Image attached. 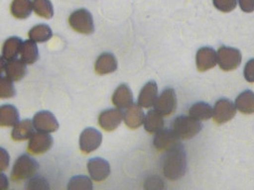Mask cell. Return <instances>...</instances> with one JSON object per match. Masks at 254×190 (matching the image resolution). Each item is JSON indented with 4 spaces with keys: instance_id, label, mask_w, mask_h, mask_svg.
I'll list each match as a JSON object with an SVG mask.
<instances>
[{
    "instance_id": "6da1fadb",
    "label": "cell",
    "mask_w": 254,
    "mask_h": 190,
    "mask_svg": "<svg viewBox=\"0 0 254 190\" xmlns=\"http://www.w3.org/2000/svg\"><path fill=\"white\" fill-rule=\"evenodd\" d=\"M187 171V157L183 145L179 142L168 150L163 159L164 176L171 181L182 178Z\"/></svg>"
},
{
    "instance_id": "7a4b0ae2",
    "label": "cell",
    "mask_w": 254,
    "mask_h": 190,
    "mask_svg": "<svg viewBox=\"0 0 254 190\" xmlns=\"http://www.w3.org/2000/svg\"><path fill=\"white\" fill-rule=\"evenodd\" d=\"M202 124L191 116H178L172 124V130L175 135L182 140L191 139L202 131Z\"/></svg>"
},
{
    "instance_id": "3957f363",
    "label": "cell",
    "mask_w": 254,
    "mask_h": 190,
    "mask_svg": "<svg viewBox=\"0 0 254 190\" xmlns=\"http://www.w3.org/2000/svg\"><path fill=\"white\" fill-rule=\"evenodd\" d=\"M38 164L34 158L21 155L12 167L11 177L14 182H20L33 177L38 169Z\"/></svg>"
},
{
    "instance_id": "277c9868",
    "label": "cell",
    "mask_w": 254,
    "mask_h": 190,
    "mask_svg": "<svg viewBox=\"0 0 254 190\" xmlns=\"http://www.w3.org/2000/svg\"><path fill=\"white\" fill-rule=\"evenodd\" d=\"M69 24L75 32L83 35H92L94 32L93 16L85 9L72 12L69 15Z\"/></svg>"
},
{
    "instance_id": "5b68a950",
    "label": "cell",
    "mask_w": 254,
    "mask_h": 190,
    "mask_svg": "<svg viewBox=\"0 0 254 190\" xmlns=\"http://www.w3.org/2000/svg\"><path fill=\"white\" fill-rule=\"evenodd\" d=\"M242 61V54L239 49L234 48H220L217 51V62L221 70L225 71L236 70Z\"/></svg>"
},
{
    "instance_id": "8992f818",
    "label": "cell",
    "mask_w": 254,
    "mask_h": 190,
    "mask_svg": "<svg viewBox=\"0 0 254 190\" xmlns=\"http://www.w3.org/2000/svg\"><path fill=\"white\" fill-rule=\"evenodd\" d=\"M1 71H5L6 77L12 82H18L27 74V66L23 60H5L1 58Z\"/></svg>"
},
{
    "instance_id": "52a82bcc",
    "label": "cell",
    "mask_w": 254,
    "mask_h": 190,
    "mask_svg": "<svg viewBox=\"0 0 254 190\" xmlns=\"http://www.w3.org/2000/svg\"><path fill=\"white\" fill-rule=\"evenodd\" d=\"M153 107L163 116L173 114L177 107V99L174 89H166L157 98Z\"/></svg>"
},
{
    "instance_id": "ba28073f",
    "label": "cell",
    "mask_w": 254,
    "mask_h": 190,
    "mask_svg": "<svg viewBox=\"0 0 254 190\" xmlns=\"http://www.w3.org/2000/svg\"><path fill=\"white\" fill-rule=\"evenodd\" d=\"M102 142V134L93 128L86 129L81 133L79 144L81 151L85 154L96 150Z\"/></svg>"
},
{
    "instance_id": "9c48e42d",
    "label": "cell",
    "mask_w": 254,
    "mask_h": 190,
    "mask_svg": "<svg viewBox=\"0 0 254 190\" xmlns=\"http://www.w3.org/2000/svg\"><path fill=\"white\" fill-rule=\"evenodd\" d=\"M236 108L233 103L228 99H220L213 107V120L216 124L221 125L234 118Z\"/></svg>"
},
{
    "instance_id": "30bf717a",
    "label": "cell",
    "mask_w": 254,
    "mask_h": 190,
    "mask_svg": "<svg viewBox=\"0 0 254 190\" xmlns=\"http://www.w3.org/2000/svg\"><path fill=\"white\" fill-rule=\"evenodd\" d=\"M53 145V138L48 132L38 131L30 138L28 151L32 154H43Z\"/></svg>"
},
{
    "instance_id": "8fae6325",
    "label": "cell",
    "mask_w": 254,
    "mask_h": 190,
    "mask_svg": "<svg viewBox=\"0 0 254 190\" xmlns=\"http://www.w3.org/2000/svg\"><path fill=\"white\" fill-rule=\"evenodd\" d=\"M124 119V113L119 108L104 110L98 117L99 126L106 131H114L120 126Z\"/></svg>"
},
{
    "instance_id": "7c38bea8",
    "label": "cell",
    "mask_w": 254,
    "mask_h": 190,
    "mask_svg": "<svg viewBox=\"0 0 254 190\" xmlns=\"http://www.w3.org/2000/svg\"><path fill=\"white\" fill-rule=\"evenodd\" d=\"M33 122L35 130L41 132L51 133L58 131L59 128V124L56 116L50 111H40L36 113Z\"/></svg>"
},
{
    "instance_id": "4fadbf2b",
    "label": "cell",
    "mask_w": 254,
    "mask_h": 190,
    "mask_svg": "<svg viewBox=\"0 0 254 190\" xmlns=\"http://www.w3.org/2000/svg\"><path fill=\"white\" fill-rule=\"evenodd\" d=\"M88 171L95 182H102L111 174L110 164L102 158H93L88 162Z\"/></svg>"
},
{
    "instance_id": "5bb4252c",
    "label": "cell",
    "mask_w": 254,
    "mask_h": 190,
    "mask_svg": "<svg viewBox=\"0 0 254 190\" xmlns=\"http://www.w3.org/2000/svg\"><path fill=\"white\" fill-rule=\"evenodd\" d=\"M217 53L211 48H201L196 53L197 70L201 72L208 71L216 66Z\"/></svg>"
},
{
    "instance_id": "9a60e30c",
    "label": "cell",
    "mask_w": 254,
    "mask_h": 190,
    "mask_svg": "<svg viewBox=\"0 0 254 190\" xmlns=\"http://www.w3.org/2000/svg\"><path fill=\"white\" fill-rule=\"evenodd\" d=\"M179 140L173 130H162L154 136L153 145L158 151L169 150L178 144Z\"/></svg>"
},
{
    "instance_id": "2e32d148",
    "label": "cell",
    "mask_w": 254,
    "mask_h": 190,
    "mask_svg": "<svg viewBox=\"0 0 254 190\" xmlns=\"http://www.w3.org/2000/svg\"><path fill=\"white\" fill-rule=\"evenodd\" d=\"M145 114L140 105L132 104L124 112V121L127 128L135 130L140 128L145 121Z\"/></svg>"
},
{
    "instance_id": "e0dca14e",
    "label": "cell",
    "mask_w": 254,
    "mask_h": 190,
    "mask_svg": "<svg viewBox=\"0 0 254 190\" xmlns=\"http://www.w3.org/2000/svg\"><path fill=\"white\" fill-rule=\"evenodd\" d=\"M158 95V87L154 81H150L146 84L140 92L138 104L142 107L149 108L154 106Z\"/></svg>"
},
{
    "instance_id": "ac0fdd59",
    "label": "cell",
    "mask_w": 254,
    "mask_h": 190,
    "mask_svg": "<svg viewBox=\"0 0 254 190\" xmlns=\"http://www.w3.org/2000/svg\"><path fill=\"white\" fill-rule=\"evenodd\" d=\"M113 104L118 108H127L133 104V95L127 85L122 84L113 95Z\"/></svg>"
},
{
    "instance_id": "d6986e66",
    "label": "cell",
    "mask_w": 254,
    "mask_h": 190,
    "mask_svg": "<svg viewBox=\"0 0 254 190\" xmlns=\"http://www.w3.org/2000/svg\"><path fill=\"white\" fill-rule=\"evenodd\" d=\"M94 68L100 75L112 73L117 70V60L113 53L104 52L96 60Z\"/></svg>"
},
{
    "instance_id": "ffe728a7",
    "label": "cell",
    "mask_w": 254,
    "mask_h": 190,
    "mask_svg": "<svg viewBox=\"0 0 254 190\" xmlns=\"http://www.w3.org/2000/svg\"><path fill=\"white\" fill-rule=\"evenodd\" d=\"M34 122L26 119L13 127L12 138L14 141H25L30 139L35 133Z\"/></svg>"
},
{
    "instance_id": "44dd1931",
    "label": "cell",
    "mask_w": 254,
    "mask_h": 190,
    "mask_svg": "<svg viewBox=\"0 0 254 190\" xmlns=\"http://www.w3.org/2000/svg\"><path fill=\"white\" fill-rule=\"evenodd\" d=\"M19 123V113L12 105H3L0 107V126L14 127Z\"/></svg>"
},
{
    "instance_id": "7402d4cb",
    "label": "cell",
    "mask_w": 254,
    "mask_h": 190,
    "mask_svg": "<svg viewBox=\"0 0 254 190\" xmlns=\"http://www.w3.org/2000/svg\"><path fill=\"white\" fill-rule=\"evenodd\" d=\"M22 40L19 37H10L7 39L2 48V57L5 60L16 59L21 51Z\"/></svg>"
},
{
    "instance_id": "603a6c76",
    "label": "cell",
    "mask_w": 254,
    "mask_h": 190,
    "mask_svg": "<svg viewBox=\"0 0 254 190\" xmlns=\"http://www.w3.org/2000/svg\"><path fill=\"white\" fill-rule=\"evenodd\" d=\"M165 127V121L163 115L158 111L150 110L144 121V128L149 133H157L158 131H162Z\"/></svg>"
},
{
    "instance_id": "cb8c5ba5",
    "label": "cell",
    "mask_w": 254,
    "mask_h": 190,
    "mask_svg": "<svg viewBox=\"0 0 254 190\" xmlns=\"http://www.w3.org/2000/svg\"><path fill=\"white\" fill-rule=\"evenodd\" d=\"M33 10L32 0H13L11 5V12L17 19L28 18Z\"/></svg>"
},
{
    "instance_id": "d4e9b609",
    "label": "cell",
    "mask_w": 254,
    "mask_h": 190,
    "mask_svg": "<svg viewBox=\"0 0 254 190\" xmlns=\"http://www.w3.org/2000/svg\"><path fill=\"white\" fill-rule=\"evenodd\" d=\"M235 105L237 109L244 114H254V94L252 91H246L236 98Z\"/></svg>"
},
{
    "instance_id": "484cf974",
    "label": "cell",
    "mask_w": 254,
    "mask_h": 190,
    "mask_svg": "<svg viewBox=\"0 0 254 190\" xmlns=\"http://www.w3.org/2000/svg\"><path fill=\"white\" fill-rule=\"evenodd\" d=\"M35 43L36 42L32 39L26 40L23 42L21 51H20V56H21V59L23 60L26 64H29V65L35 64L38 59L39 53Z\"/></svg>"
},
{
    "instance_id": "4316f807",
    "label": "cell",
    "mask_w": 254,
    "mask_h": 190,
    "mask_svg": "<svg viewBox=\"0 0 254 190\" xmlns=\"http://www.w3.org/2000/svg\"><path fill=\"white\" fill-rule=\"evenodd\" d=\"M190 116L199 121H206L213 115V109L207 103L199 102L192 105L189 110Z\"/></svg>"
},
{
    "instance_id": "83f0119b",
    "label": "cell",
    "mask_w": 254,
    "mask_h": 190,
    "mask_svg": "<svg viewBox=\"0 0 254 190\" xmlns=\"http://www.w3.org/2000/svg\"><path fill=\"white\" fill-rule=\"evenodd\" d=\"M28 36L36 43H44L52 38L53 33L48 25L40 24L31 29Z\"/></svg>"
},
{
    "instance_id": "f1b7e54d",
    "label": "cell",
    "mask_w": 254,
    "mask_h": 190,
    "mask_svg": "<svg viewBox=\"0 0 254 190\" xmlns=\"http://www.w3.org/2000/svg\"><path fill=\"white\" fill-rule=\"evenodd\" d=\"M33 8L35 14L40 17L51 19L54 16V8L50 0H34Z\"/></svg>"
},
{
    "instance_id": "f546056e",
    "label": "cell",
    "mask_w": 254,
    "mask_h": 190,
    "mask_svg": "<svg viewBox=\"0 0 254 190\" xmlns=\"http://www.w3.org/2000/svg\"><path fill=\"white\" fill-rule=\"evenodd\" d=\"M68 190H93V183L87 176H76L70 179L68 184Z\"/></svg>"
},
{
    "instance_id": "4dcf8cb0",
    "label": "cell",
    "mask_w": 254,
    "mask_h": 190,
    "mask_svg": "<svg viewBox=\"0 0 254 190\" xmlns=\"http://www.w3.org/2000/svg\"><path fill=\"white\" fill-rule=\"evenodd\" d=\"M15 95V91L12 85V80L8 77H0V97L4 98H12Z\"/></svg>"
},
{
    "instance_id": "1f68e13d",
    "label": "cell",
    "mask_w": 254,
    "mask_h": 190,
    "mask_svg": "<svg viewBox=\"0 0 254 190\" xmlns=\"http://www.w3.org/2000/svg\"><path fill=\"white\" fill-rule=\"evenodd\" d=\"M214 7L220 12H230L237 6V0H213Z\"/></svg>"
},
{
    "instance_id": "d6a6232c",
    "label": "cell",
    "mask_w": 254,
    "mask_h": 190,
    "mask_svg": "<svg viewBox=\"0 0 254 190\" xmlns=\"http://www.w3.org/2000/svg\"><path fill=\"white\" fill-rule=\"evenodd\" d=\"M27 190H49V184L46 180L42 177H35L30 179L26 184Z\"/></svg>"
},
{
    "instance_id": "836d02e7",
    "label": "cell",
    "mask_w": 254,
    "mask_h": 190,
    "mask_svg": "<svg viewBox=\"0 0 254 190\" xmlns=\"http://www.w3.org/2000/svg\"><path fill=\"white\" fill-rule=\"evenodd\" d=\"M164 182L162 181L161 178L153 176L150 178L147 179L145 183V189L147 190H162L164 189Z\"/></svg>"
},
{
    "instance_id": "e575fe53",
    "label": "cell",
    "mask_w": 254,
    "mask_h": 190,
    "mask_svg": "<svg viewBox=\"0 0 254 190\" xmlns=\"http://www.w3.org/2000/svg\"><path fill=\"white\" fill-rule=\"evenodd\" d=\"M244 76L246 80L250 83H254V59H251L245 67Z\"/></svg>"
},
{
    "instance_id": "d590c367",
    "label": "cell",
    "mask_w": 254,
    "mask_h": 190,
    "mask_svg": "<svg viewBox=\"0 0 254 190\" xmlns=\"http://www.w3.org/2000/svg\"><path fill=\"white\" fill-rule=\"evenodd\" d=\"M243 12H254V0H238Z\"/></svg>"
},
{
    "instance_id": "8d00e7d4",
    "label": "cell",
    "mask_w": 254,
    "mask_h": 190,
    "mask_svg": "<svg viewBox=\"0 0 254 190\" xmlns=\"http://www.w3.org/2000/svg\"><path fill=\"white\" fill-rule=\"evenodd\" d=\"M9 154L4 150L1 149V163H0V170L4 171L8 166H9Z\"/></svg>"
}]
</instances>
